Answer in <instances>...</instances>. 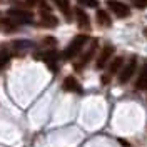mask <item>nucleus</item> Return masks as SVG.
<instances>
[{
  "label": "nucleus",
  "mask_w": 147,
  "mask_h": 147,
  "mask_svg": "<svg viewBox=\"0 0 147 147\" xmlns=\"http://www.w3.org/2000/svg\"><path fill=\"white\" fill-rule=\"evenodd\" d=\"M97 22H99L100 25H105V27H109L110 24H112L109 13H107L105 10H99V12H97Z\"/></svg>",
  "instance_id": "f8f14e48"
},
{
  "label": "nucleus",
  "mask_w": 147,
  "mask_h": 147,
  "mask_svg": "<svg viewBox=\"0 0 147 147\" xmlns=\"http://www.w3.org/2000/svg\"><path fill=\"white\" fill-rule=\"evenodd\" d=\"M9 18L15 24H28L34 20V15L30 12H25V10H9Z\"/></svg>",
  "instance_id": "20e7f679"
},
{
  "label": "nucleus",
  "mask_w": 147,
  "mask_h": 147,
  "mask_svg": "<svg viewBox=\"0 0 147 147\" xmlns=\"http://www.w3.org/2000/svg\"><path fill=\"white\" fill-rule=\"evenodd\" d=\"M136 89L137 90H146L147 89V64L144 65V69L139 74L137 80H136Z\"/></svg>",
  "instance_id": "9d476101"
},
{
  "label": "nucleus",
  "mask_w": 147,
  "mask_h": 147,
  "mask_svg": "<svg viewBox=\"0 0 147 147\" xmlns=\"http://www.w3.org/2000/svg\"><path fill=\"white\" fill-rule=\"evenodd\" d=\"M132 2H136V0H132Z\"/></svg>",
  "instance_id": "a211bd4d"
},
{
  "label": "nucleus",
  "mask_w": 147,
  "mask_h": 147,
  "mask_svg": "<svg viewBox=\"0 0 147 147\" xmlns=\"http://www.w3.org/2000/svg\"><path fill=\"white\" fill-rule=\"evenodd\" d=\"M136 67H137V57H132L127 64L122 67V70H120V75H119L120 84H127L132 79V75L136 72Z\"/></svg>",
  "instance_id": "f03ea898"
},
{
  "label": "nucleus",
  "mask_w": 147,
  "mask_h": 147,
  "mask_svg": "<svg viewBox=\"0 0 147 147\" xmlns=\"http://www.w3.org/2000/svg\"><path fill=\"white\" fill-rule=\"evenodd\" d=\"M122 67H124V59H122V57H115V59L107 65V75L102 77V84H107L112 75H115V74H119V70H122Z\"/></svg>",
  "instance_id": "39448f33"
},
{
  "label": "nucleus",
  "mask_w": 147,
  "mask_h": 147,
  "mask_svg": "<svg viewBox=\"0 0 147 147\" xmlns=\"http://www.w3.org/2000/svg\"><path fill=\"white\" fill-rule=\"evenodd\" d=\"M112 52H114V47H112V45H105V47H104V50L100 52V57L97 59V67H99V69L105 67L107 60L112 57Z\"/></svg>",
  "instance_id": "6e6552de"
},
{
  "label": "nucleus",
  "mask_w": 147,
  "mask_h": 147,
  "mask_svg": "<svg viewBox=\"0 0 147 147\" xmlns=\"http://www.w3.org/2000/svg\"><path fill=\"white\" fill-rule=\"evenodd\" d=\"M9 60H10V52L0 50V69H3L5 65L9 64Z\"/></svg>",
  "instance_id": "4468645a"
},
{
  "label": "nucleus",
  "mask_w": 147,
  "mask_h": 147,
  "mask_svg": "<svg viewBox=\"0 0 147 147\" xmlns=\"http://www.w3.org/2000/svg\"><path fill=\"white\" fill-rule=\"evenodd\" d=\"M85 42H87V35H77L72 42L67 45V49L64 50L62 57H64L65 60H70V59H74L75 55L80 54V50H82V47L85 45Z\"/></svg>",
  "instance_id": "f257e3e1"
},
{
  "label": "nucleus",
  "mask_w": 147,
  "mask_h": 147,
  "mask_svg": "<svg viewBox=\"0 0 147 147\" xmlns=\"http://www.w3.org/2000/svg\"><path fill=\"white\" fill-rule=\"evenodd\" d=\"M55 3L59 5V9L64 12L65 17L70 18V3H69V0H55Z\"/></svg>",
  "instance_id": "ddd939ff"
},
{
  "label": "nucleus",
  "mask_w": 147,
  "mask_h": 147,
  "mask_svg": "<svg viewBox=\"0 0 147 147\" xmlns=\"http://www.w3.org/2000/svg\"><path fill=\"white\" fill-rule=\"evenodd\" d=\"M95 49H97V42L94 40V42H92V45H90V49H89V50H87L80 59H79V62L75 64V70H82L84 67L89 64V60L92 59V55L95 54Z\"/></svg>",
  "instance_id": "423d86ee"
},
{
  "label": "nucleus",
  "mask_w": 147,
  "mask_h": 147,
  "mask_svg": "<svg viewBox=\"0 0 147 147\" xmlns=\"http://www.w3.org/2000/svg\"><path fill=\"white\" fill-rule=\"evenodd\" d=\"M62 87H64L65 92H80V85H79V82L74 77H65Z\"/></svg>",
  "instance_id": "1a4fd4ad"
},
{
  "label": "nucleus",
  "mask_w": 147,
  "mask_h": 147,
  "mask_svg": "<svg viewBox=\"0 0 147 147\" xmlns=\"http://www.w3.org/2000/svg\"><path fill=\"white\" fill-rule=\"evenodd\" d=\"M107 7L110 9V12H114L119 18H125V17H129V13H130V9H129L125 3L119 2V0H109V2H107Z\"/></svg>",
  "instance_id": "7ed1b4c3"
},
{
  "label": "nucleus",
  "mask_w": 147,
  "mask_h": 147,
  "mask_svg": "<svg viewBox=\"0 0 147 147\" xmlns=\"http://www.w3.org/2000/svg\"><path fill=\"white\" fill-rule=\"evenodd\" d=\"M40 15H42V24H44L45 27H55V25H57V18L52 15V12L47 9L45 5L42 7V12H40Z\"/></svg>",
  "instance_id": "0eeeda50"
},
{
  "label": "nucleus",
  "mask_w": 147,
  "mask_h": 147,
  "mask_svg": "<svg viewBox=\"0 0 147 147\" xmlns=\"http://www.w3.org/2000/svg\"><path fill=\"white\" fill-rule=\"evenodd\" d=\"M80 2H82L84 5H87V7H94V9L99 7V2L97 0H80Z\"/></svg>",
  "instance_id": "2eb2a0df"
},
{
  "label": "nucleus",
  "mask_w": 147,
  "mask_h": 147,
  "mask_svg": "<svg viewBox=\"0 0 147 147\" xmlns=\"http://www.w3.org/2000/svg\"><path fill=\"white\" fill-rule=\"evenodd\" d=\"M134 5L142 9V7H146V5H147V0H136V2H134Z\"/></svg>",
  "instance_id": "dca6fc26"
},
{
  "label": "nucleus",
  "mask_w": 147,
  "mask_h": 147,
  "mask_svg": "<svg viewBox=\"0 0 147 147\" xmlns=\"http://www.w3.org/2000/svg\"><path fill=\"white\" fill-rule=\"evenodd\" d=\"M75 18H77L79 27H82V28H87V27H89V24H90L89 15H87L82 9H77V10H75Z\"/></svg>",
  "instance_id": "9b49d317"
},
{
  "label": "nucleus",
  "mask_w": 147,
  "mask_h": 147,
  "mask_svg": "<svg viewBox=\"0 0 147 147\" xmlns=\"http://www.w3.org/2000/svg\"><path fill=\"white\" fill-rule=\"evenodd\" d=\"M144 35H146V37H147V27H146V28H144Z\"/></svg>",
  "instance_id": "f3484780"
}]
</instances>
